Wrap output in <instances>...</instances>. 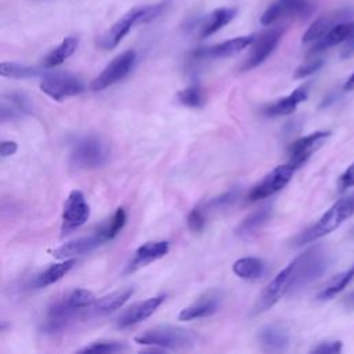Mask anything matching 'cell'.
Masks as SVG:
<instances>
[{
	"instance_id": "1",
	"label": "cell",
	"mask_w": 354,
	"mask_h": 354,
	"mask_svg": "<svg viewBox=\"0 0 354 354\" xmlns=\"http://www.w3.org/2000/svg\"><path fill=\"white\" fill-rule=\"evenodd\" d=\"M136 342L158 350H189L195 347L198 336L194 332L180 326L160 325L138 335Z\"/></svg>"
},
{
	"instance_id": "2",
	"label": "cell",
	"mask_w": 354,
	"mask_h": 354,
	"mask_svg": "<svg viewBox=\"0 0 354 354\" xmlns=\"http://www.w3.org/2000/svg\"><path fill=\"white\" fill-rule=\"evenodd\" d=\"M354 214V195L343 198L333 203L319 218L315 224L310 228L303 231L296 238V246H303L306 243L314 242L332 231L340 227L348 217Z\"/></svg>"
},
{
	"instance_id": "3",
	"label": "cell",
	"mask_w": 354,
	"mask_h": 354,
	"mask_svg": "<svg viewBox=\"0 0 354 354\" xmlns=\"http://www.w3.org/2000/svg\"><path fill=\"white\" fill-rule=\"evenodd\" d=\"M296 278V260L293 259L286 267H283L263 289L252 313L260 314L277 304L283 296L293 293Z\"/></svg>"
},
{
	"instance_id": "4",
	"label": "cell",
	"mask_w": 354,
	"mask_h": 354,
	"mask_svg": "<svg viewBox=\"0 0 354 354\" xmlns=\"http://www.w3.org/2000/svg\"><path fill=\"white\" fill-rule=\"evenodd\" d=\"M108 159V148L97 136L79 140L71 152V165L77 169H95Z\"/></svg>"
},
{
	"instance_id": "5",
	"label": "cell",
	"mask_w": 354,
	"mask_h": 354,
	"mask_svg": "<svg viewBox=\"0 0 354 354\" xmlns=\"http://www.w3.org/2000/svg\"><path fill=\"white\" fill-rule=\"evenodd\" d=\"M40 90L55 101L80 94L84 90L83 82L68 72L46 73L40 80Z\"/></svg>"
},
{
	"instance_id": "6",
	"label": "cell",
	"mask_w": 354,
	"mask_h": 354,
	"mask_svg": "<svg viewBox=\"0 0 354 354\" xmlns=\"http://www.w3.org/2000/svg\"><path fill=\"white\" fill-rule=\"evenodd\" d=\"M134 62H136V51L134 50H126V51L120 53L91 82V84H90L91 90H94V91L105 90L109 86L120 82L131 71Z\"/></svg>"
},
{
	"instance_id": "7",
	"label": "cell",
	"mask_w": 354,
	"mask_h": 354,
	"mask_svg": "<svg viewBox=\"0 0 354 354\" xmlns=\"http://www.w3.org/2000/svg\"><path fill=\"white\" fill-rule=\"evenodd\" d=\"M282 33L283 29L281 26H275L254 37L253 43L250 44V51L241 66V71H249L263 64L277 48Z\"/></svg>"
},
{
	"instance_id": "8",
	"label": "cell",
	"mask_w": 354,
	"mask_h": 354,
	"mask_svg": "<svg viewBox=\"0 0 354 354\" xmlns=\"http://www.w3.org/2000/svg\"><path fill=\"white\" fill-rule=\"evenodd\" d=\"M90 216V206L82 191L73 189L65 199L62 209V235L71 234L75 230L80 228Z\"/></svg>"
},
{
	"instance_id": "9",
	"label": "cell",
	"mask_w": 354,
	"mask_h": 354,
	"mask_svg": "<svg viewBox=\"0 0 354 354\" xmlns=\"http://www.w3.org/2000/svg\"><path fill=\"white\" fill-rule=\"evenodd\" d=\"M296 167L292 163H285L274 167L268 174L264 176L261 181H259L249 192L250 201L266 199L275 192L281 191L286 187V184L292 180Z\"/></svg>"
},
{
	"instance_id": "10",
	"label": "cell",
	"mask_w": 354,
	"mask_h": 354,
	"mask_svg": "<svg viewBox=\"0 0 354 354\" xmlns=\"http://www.w3.org/2000/svg\"><path fill=\"white\" fill-rule=\"evenodd\" d=\"M311 10L310 0H275L260 17L263 25H272L279 19L307 15Z\"/></svg>"
},
{
	"instance_id": "11",
	"label": "cell",
	"mask_w": 354,
	"mask_h": 354,
	"mask_svg": "<svg viewBox=\"0 0 354 354\" xmlns=\"http://www.w3.org/2000/svg\"><path fill=\"white\" fill-rule=\"evenodd\" d=\"M330 136V131L326 130H318L308 136H304L299 140H296L293 144L288 148L289 155V163H292L296 169L300 167L307 159L319 148L322 144L328 140Z\"/></svg>"
},
{
	"instance_id": "12",
	"label": "cell",
	"mask_w": 354,
	"mask_h": 354,
	"mask_svg": "<svg viewBox=\"0 0 354 354\" xmlns=\"http://www.w3.org/2000/svg\"><path fill=\"white\" fill-rule=\"evenodd\" d=\"M223 301V293L218 289H212L202 293L194 303L184 307L178 313L181 321H192L199 318H206L217 313Z\"/></svg>"
},
{
	"instance_id": "13",
	"label": "cell",
	"mask_w": 354,
	"mask_h": 354,
	"mask_svg": "<svg viewBox=\"0 0 354 354\" xmlns=\"http://www.w3.org/2000/svg\"><path fill=\"white\" fill-rule=\"evenodd\" d=\"M166 300V295H158L127 307L116 319L118 328H130L149 318Z\"/></svg>"
},
{
	"instance_id": "14",
	"label": "cell",
	"mask_w": 354,
	"mask_h": 354,
	"mask_svg": "<svg viewBox=\"0 0 354 354\" xmlns=\"http://www.w3.org/2000/svg\"><path fill=\"white\" fill-rule=\"evenodd\" d=\"M254 35H246V36H238V37H232L230 40L217 43L214 46H209V47H203V48H198L192 53L194 58H199V59H214V58H225V57H231L234 54L241 53L242 50L250 47V44L254 40Z\"/></svg>"
},
{
	"instance_id": "15",
	"label": "cell",
	"mask_w": 354,
	"mask_h": 354,
	"mask_svg": "<svg viewBox=\"0 0 354 354\" xmlns=\"http://www.w3.org/2000/svg\"><path fill=\"white\" fill-rule=\"evenodd\" d=\"M141 15V7H134L130 11H127L124 15H122L98 40V46L104 50H112L115 48L124 36L130 32V29L138 24Z\"/></svg>"
},
{
	"instance_id": "16",
	"label": "cell",
	"mask_w": 354,
	"mask_h": 354,
	"mask_svg": "<svg viewBox=\"0 0 354 354\" xmlns=\"http://www.w3.org/2000/svg\"><path fill=\"white\" fill-rule=\"evenodd\" d=\"M80 311L82 310L75 308L72 304H69L66 297L58 300L48 308L46 318L41 324V330L46 333H58L64 330L69 325V322H72V319L77 317Z\"/></svg>"
},
{
	"instance_id": "17",
	"label": "cell",
	"mask_w": 354,
	"mask_h": 354,
	"mask_svg": "<svg viewBox=\"0 0 354 354\" xmlns=\"http://www.w3.org/2000/svg\"><path fill=\"white\" fill-rule=\"evenodd\" d=\"M257 343L263 351L283 353L290 346V335L281 324H270L259 329L256 335Z\"/></svg>"
},
{
	"instance_id": "18",
	"label": "cell",
	"mask_w": 354,
	"mask_h": 354,
	"mask_svg": "<svg viewBox=\"0 0 354 354\" xmlns=\"http://www.w3.org/2000/svg\"><path fill=\"white\" fill-rule=\"evenodd\" d=\"M169 249L170 243L167 241H149L142 243L140 248H137L129 264L126 266V272H134L138 268H142L149 263L162 259L165 254H167Z\"/></svg>"
},
{
	"instance_id": "19",
	"label": "cell",
	"mask_w": 354,
	"mask_h": 354,
	"mask_svg": "<svg viewBox=\"0 0 354 354\" xmlns=\"http://www.w3.org/2000/svg\"><path fill=\"white\" fill-rule=\"evenodd\" d=\"M102 243H105L104 239L94 231V234H91V235L80 236V238H76V239H72V241L64 243L62 246L57 248L53 252V256L58 260L72 259L75 256H80V254H86L88 252H93L94 249H97Z\"/></svg>"
},
{
	"instance_id": "20",
	"label": "cell",
	"mask_w": 354,
	"mask_h": 354,
	"mask_svg": "<svg viewBox=\"0 0 354 354\" xmlns=\"http://www.w3.org/2000/svg\"><path fill=\"white\" fill-rule=\"evenodd\" d=\"M308 97V86H301L296 88L293 93L278 98L275 102L267 105L263 109V113L268 118H277V116H286L293 113L297 106L304 102Z\"/></svg>"
},
{
	"instance_id": "21",
	"label": "cell",
	"mask_w": 354,
	"mask_h": 354,
	"mask_svg": "<svg viewBox=\"0 0 354 354\" xmlns=\"http://www.w3.org/2000/svg\"><path fill=\"white\" fill-rule=\"evenodd\" d=\"M354 30V22H339L333 25L326 33H324L317 41H314V46L310 51V54H318L325 50H329L330 47H335L343 41H346Z\"/></svg>"
},
{
	"instance_id": "22",
	"label": "cell",
	"mask_w": 354,
	"mask_h": 354,
	"mask_svg": "<svg viewBox=\"0 0 354 354\" xmlns=\"http://www.w3.org/2000/svg\"><path fill=\"white\" fill-rule=\"evenodd\" d=\"M271 216H272V206H270V205L261 206L260 209L248 214L241 221V224L235 230L236 235L243 239L253 236L254 234L259 232V230H261L270 221Z\"/></svg>"
},
{
	"instance_id": "23",
	"label": "cell",
	"mask_w": 354,
	"mask_h": 354,
	"mask_svg": "<svg viewBox=\"0 0 354 354\" xmlns=\"http://www.w3.org/2000/svg\"><path fill=\"white\" fill-rule=\"evenodd\" d=\"M348 14V11H343V10H339V11H333V12H329V14H325V15H321L318 19H315L310 26L308 29L304 32L303 37H301V41L304 44H310V43H314L317 41L324 33H326L333 25L339 24L340 19L346 18Z\"/></svg>"
},
{
	"instance_id": "24",
	"label": "cell",
	"mask_w": 354,
	"mask_h": 354,
	"mask_svg": "<svg viewBox=\"0 0 354 354\" xmlns=\"http://www.w3.org/2000/svg\"><path fill=\"white\" fill-rule=\"evenodd\" d=\"M133 292H134L133 288H123L106 296H102L101 299H95V301L91 306V311L95 315H108L119 310L131 297Z\"/></svg>"
},
{
	"instance_id": "25",
	"label": "cell",
	"mask_w": 354,
	"mask_h": 354,
	"mask_svg": "<svg viewBox=\"0 0 354 354\" xmlns=\"http://www.w3.org/2000/svg\"><path fill=\"white\" fill-rule=\"evenodd\" d=\"M235 14H236L235 8H230V7L216 8L209 15L205 17V19H203V22L201 25L199 36L203 39V37H207V36L216 33L223 26L228 25L234 19Z\"/></svg>"
},
{
	"instance_id": "26",
	"label": "cell",
	"mask_w": 354,
	"mask_h": 354,
	"mask_svg": "<svg viewBox=\"0 0 354 354\" xmlns=\"http://www.w3.org/2000/svg\"><path fill=\"white\" fill-rule=\"evenodd\" d=\"M232 271L236 277L242 279L254 281L261 278L267 272V263L260 257H241L234 261Z\"/></svg>"
},
{
	"instance_id": "27",
	"label": "cell",
	"mask_w": 354,
	"mask_h": 354,
	"mask_svg": "<svg viewBox=\"0 0 354 354\" xmlns=\"http://www.w3.org/2000/svg\"><path fill=\"white\" fill-rule=\"evenodd\" d=\"M354 279V264L350 266L347 270L337 272L330 279L325 282L321 290L317 293L318 301H326L333 299L337 293H340L351 281Z\"/></svg>"
},
{
	"instance_id": "28",
	"label": "cell",
	"mask_w": 354,
	"mask_h": 354,
	"mask_svg": "<svg viewBox=\"0 0 354 354\" xmlns=\"http://www.w3.org/2000/svg\"><path fill=\"white\" fill-rule=\"evenodd\" d=\"M76 264V260L75 259H65L62 260L61 263H57V264H51L50 267H47L44 271H41L33 285L36 288H44V286H48L57 281H59L64 275H66L72 268L73 266Z\"/></svg>"
},
{
	"instance_id": "29",
	"label": "cell",
	"mask_w": 354,
	"mask_h": 354,
	"mask_svg": "<svg viewBox=\"0 0 354 354\" xmlns=\"http://www.w3.org/2000/svg\"><path fill=\"white\" fill-rule=\"evenodd\" d=\"M79 40L75 36H68L65 37L59 46H57L54 50H51L46 58L43 59V65L46 68H54L61 65L64 61H66L77 48Z\"/></svg>"
},
{
	"instance_id": "30",
	"label": "cell",
	"mask_w": 354,
	"mask_h": 354,
	"mask_svg": "<svg viewBox=\"0 0 354 354\" xmlns=\"http://www.w3.org/2000/svg\"><path fill=\"white\" fill-rule=\"evenodd\" d=\"M126 221H127L126 210L123 207H118L108 220H105L101 225L97 227L95 232L104 239V242L111 241L122 231Z\"/></svg>"
},
{
	"instance_id": "31",
	"label": "cell",
	"mask_w": 354,
	"mask_h": 354,
	"mask_svg": "<svg viewBox=\"0 0 354 354\" xmlns=\"http://www.w3.org/2000/svg\"><path fill=\"white\" fill-rule=\"evenodd\" d=\"M177 100L180 104L188 106V108H202L206 102V95L203 93V88L194 83L177 93Z\"/></svg>"
},
{
	"instance_id": "32",
	"label": "cell",
	"mask_w": 354,
	"mask_h": 354,
	"mask_svg": "<svg viewBox=\"0 0 354 354\" xmlns=\"http://www.w3.org/2000/svg\"><path fill=\"white\" fill-rule=\"evenodd\" d=\"M39 75V69L18 62H0V76L10 79H29Z\"/></svg>"
},
{
	"instance_id": "33",
	"label": "cell",
	"mask_w": 354,
	"mask_h": 354,
	"mask_svg": "<svg viewBox=\"0 0 354 354\" xmlns=\"http://www.w3.org/2000/svg\"><path fill=\"white\" fill-rule=\"evenodd\" d=\"M239 198V189L236 188H232L213 199H209L207 202H205L203 205H201L203 207V210L206 213L212 212V210H216V209H223V207H228L230 205H232L236 199Z\"/></svg>"
},
{
	"instance_id": "34",
	"label": "cell",
	"mask_w": 354,
	"mask_h": 354,
	"mask_svg": "<svg viewBox=\"0 0 354 354\" xmlns=\"http://www.w3.org/2000/svg\"><path fill=\"white\" fill-rule=\"evenodd\" d=\"M127 350V347L120 342L113 340H98L87 344L86 347L80 348V353H120Z\"/></svg>"
},
{
	"instance_id": "35",
	"label": "cell",
	"mask_w": 354,
	"mask_h": 354,
	"mask_svg": "<svg viewBox=\"0 0 354 354\" xmlns=\"http://www.w3.org/2000/svg\"><path fill=\"white\" fill-rule=\"evenodd\" d=\"M66 300L69 301V304H72L75 308L83 310L87 307H91L93 303L95 301V297L91 292H88L87 289H75L72 290L68 296Z\"/></svg>"
},
{
	"instance_id": "36",
	"label": "cell",
	"mask_w": 354,
	"mask_h": 354,
	"mask_svg": "<svg viewBox=\"0 0 354 354\" xmlns=\"http://www.w3.org/2000/svg\"><path fill=\"white\" fill-rule=\"evenodd\" d=\"M207 213L203 210L202 206L194 207L187 216V225L192 232H201L205 228Z\"/></svg>"
},
{
	"instance_id": "37",
	"label": "cell",
	"mask_w": 354,
	"mask_h": 354,
	"mask_svg": "<svg viewBox=\"0 0 354 354\" xmlns=\"http://www.w3.org/2000/svg\"><path fill=\"white\" fill-rule=\"evenodd\" d=\"M343 348V343L340 340H326L314 346L310 353L317 354H339Z\"/></svg>"
},
{
	"instance_id": "38",
	"label": "cell",
	"mask_w": 354,
	"mask_h": 354,
	"mask_svg": "<svg viewBox=\"0 0 354 354\" xmlns=\"http://www.w3.org/2000/svg\"><path fill=\"white\" fill-rule=\"evenodd\" d=\"M324 65V61L317 58V59H311V61H307L304 64H301L296 72H295V79H303V77H307L310 75H313L314 72H317L321 66Z\"/></svg>"
},
{
	"instance_id": "39",
	"label": "cell",
	"mask_w": 354,
	"mask_h": 354,
	"mask_svg": "<svg viewBox=\"0 0 354 354\" xmlns=\"http://www.w3.org/2000/svg\"><path fill=\"white\" fill-rule=\"evenodd\" d=\"M165 7H166V3H159V4H153V6L141 7V15H140L138 24H145V22H149V21L155 19L156 17H159L162 14Z\"/></svg>"
},
{
	"instance_id": "40",
	"label": "cell",
	"mask_w": 354,
	"mask_h": 354,
	"mask_svg": "<svg viewBox=\"0 0 354 354\" xmlns=\"http://www.w3.org/2000/svg\"><path fill=\"white\" fill-rule=\"evenodd\" d=\"M7 100H8V105H11L19 115L30 113L32 112L30 104H29L28 98H25L24 95H21V94H10L7 97Z\"/></svg>"
},
{
	"instance_id": "41",
	"label": "cell",
	"mask_w": 354,
	"mask_h": 354,
	"mask_svg": "<svg viewBox=\"0 0 354 354\" xmlns=\"http://www.w3.org/2000/svg\"><path fill=\"white\" fill-rule=\"evenodd\" d=\"M354 187V162L344 170V173L339 177V188L342 191Z\"/></svg>"
},
{
	"instance_id": "42",
	"label": "cell",
	"mask_w": 354,
	"mask_h": 354,
	"mask_svg": "<svg viewBox=\"0 0 354 354\" xmlns=\"http://www.w3.org/2000/svg\"><path fill=\"white\" fill-rule=\"evenodd\" d=\"M21 115L8 104H4V105H0V123L3 122H7V120H12V119H17L19 118Z\"/></svg>"
},
{
	"instance_id": "43",
	"label": "cell",
	"mask_w": 354,
	"mask_h": 354,
	"mask_svg": "<svg viewBox=\"0 0 354 354\" xmlns=\"http://www.w3.org/2000/svg\"><path fill=\"white\" fill-rule=\"evenodd\" d=\"M17 149H18V145L15 141H10V140L0 141V156L3 158L11 156L17 152Z\"/></svg>"
},
{
	"instance_id": "44",
	"label": "cell",
	"mask_w": 354,
	"mask_h": 354,
	"mask_svg": "<svg viewBox=\"0 0 354 354\" xmlns=\"http://www.w3.org/2000/svg\"><path fill=\"white\" fill-rule=\"evenodd\" d=\"M346 41H347V46H346V48L343 51V55L344 57H350L354 53V30H353L351 36Z\"/></svg>"
},
{
	"instance_id": "45",
	"label": "cell",
	"mask_w": 354,
	"mask_h": 354,
	"mask_svg": "<svg viewBox=\"0 0 354 354\" xmlns=\"http://www.w3.org/2000/svg\"><path fill=\"white\" fill-rule=\"evenodd\" d=\"M344 91H354V72L347 77V80L343 84Z\"/></svg>"
},
{
	"instance_id": "46",
	"label": "cell",
	"mask_w": 354,
	"mask_h": 354,
	"mask_svg": "<svg viewBox=\"0 0 354 354\" xmlns=\"http://www.w3.org/2000/svg\"><path fill=\"white\" fill-rule=\"evenodd\" d=\"M344 303H346L347 306H350V307H354V290H353L350 295H347V296H346Z\"/></svg>"
},
{
	"instance_id": "47",
	"label": "cell",
	"mask_w": 354,
	"mask_h": 354,
	"mask_svg": "<svg viewBox=\"0 0 354 354\" xmlns=\"http://www.w3.org/2000/svg\"><path fill=\"white\" fill-rule=\"evenodd\" d=\"M6 328H7V324H0V332H1V330H4Z\"/></svg>"
},
{
	"instance_id": "48",
	"label": "cell",
	"mask_w": 354,
	"mask_h": 354,
	"mask_svg": "<svg viewBox=\"0 0 354 354\" xmlns=\"http://www.w3.org/2000/svg\"><path fill=\"white\" fill-rule=\"evenodd\" d=\"M353 235H354V230H353Z\"/></svg>"
}]
</instances>
